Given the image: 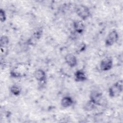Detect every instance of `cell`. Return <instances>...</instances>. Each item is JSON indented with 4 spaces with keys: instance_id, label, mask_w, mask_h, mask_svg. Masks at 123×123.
Returning a JSON list of instances; mask_svg holds the SVG:
<instances>
[{
    "instance_id": "cell-1",
    "label": "cell",
    "mask_w": 123,
    "mask_h": 123,
    "mask_svg": "<svg viewBox=\"0 0 123 123\" xmlns=\"http://www.w3.org/2000/svg\"><path fill=\"white\" fill-rule=\"evenodd\" d=\"M122 80H120L112 85L108 89L109 96L111 98H114L119 96L123 89Z\"/></svg>"
},
{
    "instance_id": "cell-2",
    "label": "cell",
    "mask_w": 123,
    "mask_h": 123,
    "mask_svg": "<svg viewBox=\"0 0 123 123\" xmlns=\"http://www.w3.org/2000/svg\"><path fill=\"white\" fill-rule=\"evenodd\" d=\"M75 12L82 20H86L91 14L89 8L84 4L77 5L75 7Z\"/></svg>"
},
{
    "instance_id": "cell-3",
    "label": "cell",
    "mask_w": 123,
    "mask_h": 123,
    "mask_svg": "<svg viewBox=\"0 0 123 123\" xmlns=\"http://www.w3.org/2000/svg\"><path fill=\"white\" fill-rule=\"evenodd\" d=\"M119 39L118 32L115 29L111 30L108 34L105 40V44L107 47H110L116 43Z\"/></svg>"
},
{
    "instance_id": "cell-4",
    "label": "cell",
    "mask_w": 123,
    "mask_h": 123,
    "mask_svg": "<svg viewBox=\"0 0 123 123\" xmlns=\"http://www.w3.org/2000/svg\"><path fill=\"white\" fill-rule=\"evenodd\" d=\"M89 100L97 106L101 105L103 101L102 93L97 90H92L89 95Z\"/></svg>"
},
{
    "instance_id": "cell-5",
    "label": "cell",
    "mask_w": 123,
    "mask_h": 123,
    "mask_svg": "<svg viewBox=\"0 0 123 123\" xmlns=\"http://www.w3.org/2000/svg\"><path fill=\"white\" fill-rule=\"evenodd\" d=\"M34 77L38 81L40 86H44L46 83L47 77L45 72L41 69H38L35 70L33 74Z\"/></svg>"
},
{
    "instance_id": "cell-6",
    "label": "cell",
    "mask_w": 123,
    "mask_h": 123,
    "mask_svg": "<svg viewBox=\"0 0 123 123\" xmlns=\"http://www.w3.org/2000/svg\"><path fill=\"white\" fill-rule=\"evenodd\" d=\"M113 66V61L111 57H106L103 59L100 62L99 67L101 71L106 72L112 69Z\"/></svg>"
},
{
    "instance_id": "cell-7",
    "label": "cell",
    "mask_w": 123,
    "mask_h": 123,
    "mask_svg": "<svg viewBox=\"0 0 123 123\" xmlns=\"http://www.w3.org/2000/svg\"><path fill=\"white\" fill-rule=\"evenodd\" d=\"M25 68L21 66L17 65L16 67L13 68L10 71V76L13 78H19L23 77L25 73Z\"/></svg>"
},
{
    "instance_id": "cell-8",
    "label": "cell",
    "mask_w": 123,
    "mask_h": 123,
    "mask_svg": "<svg viewBox=\"0 0 123 123\" xmlns=\"http://www.w3.org/2000/svg\"><path fill=\"white\" fill-rule=\"evenodd\" d=\"M73 28L74 32L78 35L84 33L85 30V25L82 20H75L73 22Z\"/></svg>"
},
{
    "instance_id": "cell-9",
    "label": "cell",
    "mask_w": 123,
    "mask_h": 123,
    "mask_svg": "<svg viewBox=\"0 0 123 123\" xmlns=\"http://www.w3.org/2000/svg\"><path fill=\"white\" fill-rule=\"evenodd\" d=\"M64 60L67 65L71 68H74L77 64V59L73 54L69 53L66 54L64 57Z\"/></svg>"
},
{
    "instance_id": "cell-10",
    "label": "cell",
    "mask_w": 123,
    "mask_h": 123,
    "mask_svg": "<svg viewBox=\"0 0 123 123\" xmlns=\"http://www.w3.org/2000/svg\"><path fill=\"white\" fill-rule=\"evenodd\" d=\"M74 80L77 82H83L87 80V76L85 72L82 70H77L74 74Z\"/></svg>"
},
{
    "instance_id": "cell-11",
    "label": "cell",
    "mask_w": 123,
    "mask_h": 123,
    "mask_svg": "<svg viewBox=\"0 0 123 123\" xmlns=\"http://www.w3.org/2000/svg\"><path fill=\"white\" fill-rule=\"evenodd\" d=\"M74 104V100L70 96L63 97L61 101V105L64 108H68L71 107Z\"/></svg>"
},
{
    "instance_id": "cell-12",
    "label": "cell",
    "mask_w": 123,
    "mask_h": 123,
    "mask_svg": "<svg viewBox=\"0 0 123 123\" xmlns=\"http://www.w3.org/2000/svg\"><path fill=\"white\" fill-rule=\"evenodd\" d=\"M10 92L15 96H19L22 92L21 88L17 85H12L10 88Z\"/></svg>"
},
{
    "instance_id": "cell-13",
    "label": "cell",
    "mask_w": 123,
    "mask_h": 123,
    "mask_svg": "<svg viewBox=\"0 0 123 123\" xmlns=\"http://www.w3.org/2000/svg\"><path fill=\"white\" fill-rule=\"evenodd\" d=\"M96 106L97 105L95 104L89 100L84 105L83 108L84 110L86 111H91L94 110L96 108Z\"/></svg>"
},
{
    "instance_id": "cell-14",
    "label": "cell",
    "mask_w": 123,
    "mask_h": 123,
    "mask_svg": "<svg viewBox=\"0 0 123 123\" xmlns=\"http://www.w3.org/2000/svg\"><path fill=\"white\" fill-rule=\"evenodd\" d=\"M9 43V38L8 36L3 35L1 36L0 38V46L1 48L6 47Z\"/></svg>"
},
{
    "instance_id": "cell-15",
    "label": "cell",
    "mask_w": 123,
    "mask_h": 123,
    "mask_svg": "<svg viewBox=\"0 0 123 123\" xmlns=\"http://www.w3.org/2000/svg\"><path fill=\"white\" fill-rule=\"evenodd\" d=\"M86 44L84 42H81L80 44H79L77 46L76 51L78 53L82 52L86 50Z\"/></svg>"
},
{
    "instance_id": "cell-16",
    "label": "cell",
    "mask_w": 123,
    "mask_h": 123,
    "mask_svg": "<svg viewBox=\"0 0 123 123\" xmlns=\"http://www.w3.org/2000/svg\"><path fill=\"white\" fill-rule=\"evenodd\" d=\"M7 19L5 11L2 8L0 9V20L1 22H4Z\"/></svg>"
}]
</instances>
